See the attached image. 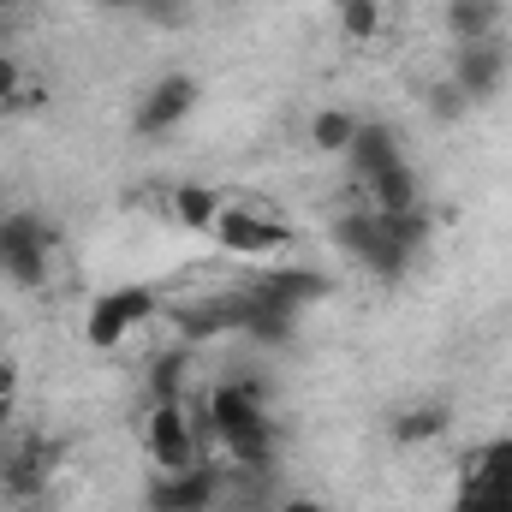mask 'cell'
I'll return each instance as SVG.
<instances>
[{
	"mask_svg": "<svg viewBox=\"0 0 512 512\" xmlns=\"http://www.w3.org/2000/svg\"><path fill=\"white\" fill-rule=\"evenodd\" d=\"M0 6H12V0H0Z\"/></svg>",
	"mask_w": 512,
	"mask_h": 512,
	"instance_id": "f1b7e54d",
	"label": "cell"
},
{
	"mask_svg": "<svg viewBox=\"0 0 512 512\" xmlns=\"http://www.w3.org/2000/svg\"><path fill=\"white\" fill-rule=\"evenodd\" d=\"M203 435L239 465V471H268L274 465V423H268V387L239 376V382L209 387L203 399Z\"/></svg>",
	"mask_w": 512,
	"mask_h": 512,
	"instance_id": "6da1fadb",
	"label": "cell"
},
{
	"mask_svg": "<svg viewBox=\"0 0 512 512\" xmlns=\"http://www.w3.org/2000/svg\"><path fill=\"white\" fill-rule=\"evenodd\" d=\"M191 114H197V78L167 72V78H155V84L137 96V108H131V131H137V137H167V131L185 126Z\"/></svg>",
	"mask_w": 512,
	"mask_h": 512,
	"instance_id": "ba28073f",
	"label": "cell"
},
{
	"mask_svg": "<svg viewBox=\"0 0 512 512\" xmlns=\"http://www.w3.org/2000/svg\"><path fill=\"white\" fill-rule=\"evenodd\" d=\"M405 149H399V131L387 126V120H364L358 137H352V149H346V167L358 173V179H370V173H382L387 161H399Z\"/></svg>",
	"mask_w": 512,
	"mask_h": 512,
	"instance_id": "4fadbf2b",
	"label": "cell"
},
{
	"mask_svg": "<svg viewBox=\"0 0 512 512\" xmlns=\"http://www.w3.org/2000/svg\"><path fill=\"white\" fill-rule=\"evenodd\" d=\"M441 24H447V36H453L459 48H465V42H495V30H501V0H447Z\"/></svg>",
	"mask_w": 512,
	"mask_h": 512,
	"instance_id": "9a60e30c",
	"label": "cell"
},
{
	"mask_svg": "<svg viewBox=\"0 0 512 512\" xmlns=\"http://www.w3.org/2000/svg\"><path fill=\"white\" fill-rule=\"evenodd\" d=\"M137 18H149L161 30H179L185 24V0H137Z\"/></svg>",
	"mask_w": 512,
	"mask_h": 512,
	"instance_id": "603a6c76",
	"label": "cell"
},
{
	"mask_svg": "<svg viewBox=\"0 0 512 512\" xmlns=\"http://www.w3.org/2000/svg\"><path fill=\"white\" fill-rule=\"evenodd\" d=\"M12 399H18V364L0 352V417H6V405H12Z\"/></svg>",
	"mask_w": 512,
	"mask_h": 512,
	"instance_id": "d4e9b609",
	"label": "cell"
},
{
	"mask_svg": "<svg viewBox=\"0 0 512 512\" xmlns=\"http://www.w3.org/2000/svg\"><path fill=\"white\" fill-rule=\"evenodd\" d=\"M18 96H24V66L12 54H0V108H12Z\"/></svg>",
	"mask_w": 512,
	"mask_h": 512,
	"instance_id": "cb8c5ba5",
	"label": "cell"
},
{
	"mask_svg": "<svg viewBox=\"0 0 512 512\" xmlns=\"http://www.w3.org/2000/svg\"><path fill=\"white\" fill-rule=\"evenodd\" d=\"M447 78H453L471 102H489V96L507 90V48H501V42H465V48L453 54V66H447Z\"/></svg>",
	"mask_w": 512,
	"mask_h": 512,
	"instance_id": "30bf717a",
	"label": "cell"
},
{
	"mask_svg": "<svg viewBox=\"0 0 512 512\" xmlns=\"http://www.w3.org/2000/svg\"><path fill=\"white\" fill-rule=\"evenodd\" d=\"M221 501V471L203 459V465H185V471H155L149 477V512H215Z\"/></svg>",
	"mask_w": 512,
	"mask_h": 512,
	"instance_id": "9c48e42d",
	"label": "cell"
},
{
	"mask_svg": "<svg viewBox=\"0 0 512 512\" xmlns=\"http://www.w3.org/2000/svg\"><path fill=\"white\" fill-rule=\"evenodd\" d=\"M96 6H114V12H137V0H96Z\"/></svg>",
	"mask_w": 512,
	"mask_h": 512,
	"instance_id": "4316f807",
	"label": "cell"
},
{
	"mask_svg": "<svg viewBox=\"0 0 512 512\" xmlns=\"http://www.w3.org/2000/svg\"><path fill=\"white\" fill-rule=\"evenodd\" d=\"M167 209H173V221H179V227H191V233H209V227H215V215L227 209V197H221L215 185H173Z\"/></svg>",
	"mask_w": 512,
	"mask_h": 512,
	"instance_id": "2e32d148",
	"label": "cell"
},
{
	"mask_svg": "<svg viewBox=\"0 0 512 512\" xmlns=\"http://www.w3.org/2000/svg\"><path fill=\"white\" fill-rule=\"evenodd\" d=\"M423 102H429V120H441V126H459V120H465V114L477 108V102H471V96H465V90H459L453 78L429 84V96H423Z\"/></svg>",
	"mask_w": 512,
	"mask_h": 512,
	"instance_id": "ffe728a7",
	"label": "cell"
},
{
	"mask_svg": "<svg viewBox=\"0 0 512 512\" xmlns=\"http://www.w3.org/2000/svg\"><path fill=\"white\" fill-rule=\"evenodd\" d=\"M471 477H477V483H489V489H512V435L483 441V453H477Z\"/></svg>",
	"mask_w": 512,
	"mask_h": 512,
	"instance_id": "d6986e66",
	"label": "cell"
},
{
	"mask_svg": "<svg viewBox=\"0 0 512 512\" xmlns=\"http://www.w3.org/2000/svg\"><path fill=\"white\" fill-rule=\"evenodd\" d=\"M155 310H161L155 286H114V292H102V298L90 304V316H84V340H90L96 352H114V346H126Z\"/></svg>",
	"mask_w": 512,
	"mask_h": 512,
	"instance_id": "277c9868",
	"label": "cell"
},
{
	"mask_svg": "<svg viewBox=\"0 0 512 512\" xmlns=\"http://www.w3.org/2000/svg\"><path fill=\"white\" fill-rule=\"evenodd\" d=\"M447 423H453L447 399H411V405L393 417V441H399V447H429V441L447 435Z\"/></svg>",
	"mask_w": 512,
	"mask_h": 512,
	"instance_id": "5bb4252c",
	"label": "cell"
},
{
	"mask_svg": "<svg viewBox=\"0 0 512 512\" xmlns=\"http://www.w3.org/2000/svg\"><path fill=\"white\" fill-rule=\"evenodd\" d=\"M209 239L221 245L227 256H280L292 245V227L286 221H274L268 209H256V203H227L221 215H215V227H209Z\"/></svg>",
	"mask_w": 512,
	"mask_h": 512,
	"instance_id": "8992f818",
	"label": "cell"
},
{
	"mask_svg": "<svg viewBox=\"0 0 512 512\" xmlns=\"http://www.w3.org/2000/svg\"><path fill=\"white\" fill-rule=\"evenodd\" d=\"M6 447H12V435H0V459H6Z\"/></svg>",
	"mask_w": 512,
	"mask_h": 512,
	"instance_id": "83f0119b",
	"label": "cell"
},
{
	"mask_svg": "<svg viewBox=\"0 0 512 512\" xmlns=\"http://www.w3.org/2000/svg\"><path fill=\"white\" fill-rule=\"evenodd\" d=\"M60 459H66L60 441H48V435H12V447L0 459V495L6 501H36L48 489V477L60 471Z\"/></svg>",
	"mask_w": 512,
	"mask_h": 512,
	"instance_id": "52a82bcc",
	"label": "cell"
},
{
	"mask_svg": "<svg viewBox=\"0 0 512 512\" xmlns=\"http://www.w3.org/2000/svg\"><path fill=\"white\" fill-rule=\"evenodd\" d=\"M429 239V215L411 209V215H382V209H346L334 221V245L352 256L358 268H370L376 280H399L411 268V256L423 251Z\"/></svg>",
	"mask_w": 512,
	"mask_h": 512,
	"instance_id": "7a4b0ae2",
	"label": "cell"
},
{
	"mask_svg": "<svg viewBox=\"0 0 512 512\" xmlns=\"http://www.w3.org/2000/svg\"><path fill=\"white\" fill-rule=\"evenodd\" d=\"M143 453H149L155 471L203 465V429L191 423V405H185V399H149V417H143Z\"/></svg>",
	"mask_w": 512,
	"mask_h": 512,
	"instance_id": "3957f363",
	"label": "cell"
},
{
	"mask_svg": "<svg viewBox=\"0 0 512 512\" xmlns=\"http://www.w3.org/2000/svg\"><path fill=\"white\" fill-rule=\"evenodd\" d=\"M274 512H328V507H322L316 495H286V501H280Z\"/></svg>",
	"mask_w": 512,
	"mask_h": 512,
	"instance_id": "484cf974",
	"label": "cell"
},
{
	"mask_svg": "<svg viewBox=\"0 0 512 512\" xmlns=\"http://www.w3.org/2000/svg\"><path fill=\"white\" fill-rule=\"evenodd\" d=\"M364 191H370V209H382V215H411V209H423V185H417V173H411L405 155L387 161L382 173H370Z\"/></svg>",
	"mask_w": 512,
	"mask_h": 512,
	"instance_id": "7c38bea8",
	"label": "cell"
},
{
	"mask_svg": "<svg viewBox=\"0 0 512 512\" xmlns=\"http://www.w3.org/2000/svg\"><path fill=\"white\" fill-rule=\"evenodd\" d=\"M251 292L268 298V304H280V310H298L304 316V304L328 298V274H316V268H262L251 280Z\"/></svg>",
	"mask_w": 512,
	"mask_h": 512,
	"instance_id": "8fae6325",
	"label": "cell"
},
{
	"mask_svg": "<svg viewBox=\"0 0 512 512\" xmlns=\"http://www.w3.org/2000/svg\"><path fill=\"white\" fill-rule=\"evenodd\" d=\"M48 251H54V227L42 215H0V274L12 286H42L48 280Z\"/></svg>",
	"mask_w": 512,
	"mask_h": 512,
	"instance_id": "5b68a950",
	"label": "cell"
},
{
	"mask_svg": "<svg viewBox=\"0 0 512 512\" xmlns=\"http://www.w3.org/2000/svg\"><path fill=\"white\" fill-rule=\"evenodd\" d=\"M358 126H364V114H352V108H316L310 114V149L316 155H346Z\"/></svg>",
	"mask_w": 512,
	"mask_h": 512,
	"instance_id": "e0dca14e",
	"label": "cell"
},
{
	"mask_svg": "<svg viewBox=\"0 0 512 512\" xmlns=\"http://www.w3.org/2000/svg\"><path fill=\"white\" fill-rule=\"evenodd\" d=\"M334 6H340V30L352 42H370L382 30V0H334Z\"/></svg>",
	"mask_w": 512,
	"mask_h": 512,
	"instance_id": "44dd1931",
	"label": "cell"
},
{
	"mask_svg": "<svg viewBox=\"0 0 512 512\" xmlns=\"http://www.w3.org/2000/svg\"><path fill=\"white\" fill-rule=\"evenodd\" d=\"M453 512H512V489H489V483L465 477V489H459Z\"/></svg>",
	"mask_w": 512,
	"mask_h": 512,
	"instance_id": "7402d4cb",
	"label": "cell"
},
{
	"mask_svg": "<svg viewBox=\"0 0 512 512\" xmlns=\"http://www.w3.org/2000/svg\"><path fill=\"white\" fill-rule=\"evenodd\" d=\"M185 370H191V346L161 352L149 364V399H185Z\"/></svg>",
	"mask_w": 512,
	"mask_h": 512,
	"instance_id": "ac0fdd59",
	"label": "cell"
}]
</instances>
